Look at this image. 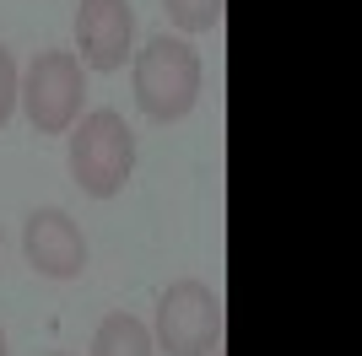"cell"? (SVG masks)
I'll return each instance as SVG.
<instances>
[{
    "label": "cell",
    "instance_id": "obj_10",
    "mask_svg": "<svg viewBox=\"0 0 362 356\" xmlns=\"http://www.w3.org/2000/svg\"><path fill=\"white\" fill-rule=\"evenodd\" d=\"M0 356H11V351H6V335H0Z\"/></svg>",
    "mask_w": 362,
    "mask_h": 356
},
{
    "label": "cell",
    "instance_id": "obj_11",
    "mask_svg": "<svg viewBox=\"0 0 362 356\" xmlns=\"http://www.w3.org/2000/svg\"><path fill=\"white\" fill-rule=\"evenodd\" d=\"M49 356H71V351H49Z\"/></svg>",
    "mask_w": 362,
    "mask_h": 356
},
{
    "label": "cell",
    "instance_id": "obj_6",
    "mask_svg": "<svg viewBox=\"0 0 362 356\" xmlns=\"http://www.w3.org/2000/svg\"><path fill=\"white\" fill-rule=\"evenodd\" d=\"M130 44H136L130 0H81L76 6V49L87 71H119Z\"/></svg>",
    "mask_w": 362,
    "mask_h": 356
},
{
    "label": "cell",
    "instance_id": "obj_1",
    "mask_svg": "<svg viewBox=\"0 0 362 356\" xmlns=\"http://www.w3.org/2000/svg\"><path fill=\"white\" fill-rule=\"evenodd\" d=\"M136 167V135L114 108H92L71 124V178L92 200H114Z\"/></svg>",
    "mask_w": 362,
    "mask_h": 356
},
{
    "label": "cell",
    "instance_id": "obj_8",
    "mask_svg": "<svg viewBox=\"0 0 362 356\" xmlns=\"http://www.w3.org/2000/svg\"><path fill=\"white\" fill-rule=\"evenodd\" d=\"M163 11L173 16V28H184V32H211V28H222L227 0H163Z\"/></svg>",
    "mask_w": 362,
    "mask_h": 356
},
{
    "label": "cell",
    "instance_id": "obj_3",
    "mask_svg": "<svg viewBox=\"0 0 362 356\" xmlns=\"http://www.w3.org/2000/svg\"><path fill=\"white\" fill-rule=\"evenodd\" d=\"M222 292L206 281H173L163 297H157V329L151 340L168 356H216L222 351Z\"/></svg>",
    "mask_w": 362,
    "mask_h": 356
},
{
    "label": "cell",
    "instance_id": "obj_7",
    "mask_svg": "<svg viewBox=\"0 0 362 356\" xmlns=\"http://www.w3.org/2000/svg\"><path fill=\"white\" fill-rule=\"evenodd\" d=\"M92 356H157V340L136 313H108L92 335Z\"/></svg>",
    "mask_w": 362,
    "mask_h": 356
},
{
    "label": "cell",
    "instance_id": "obj_9",
    "mask_svg": "<svg viewBox=\"0 0 362 356\" xmlns=\"http://www.w3.org/2000/svg\"><path fill=\"white\" fill-rule=\"evenodd\" d=\"M16 59H11V49H0V124L11 119V108H16Z\"/></svg>",
    "mask_w": 362,
    "mask_h": 356
},
{
    "label": "cell",
    "instance_id": "obj_5",
    "mask_svg": "<svg viewBox=\"0 0 362 356\" xmlns=\"http://www.w3.org/2000/svg\"><path fill=\"white\" fill-rule=\"evenodd\" d=\"M22 249H28V265L49 281H76L87 270V237L60 206L33 210L28 227H22Z\"/></svg>",
    "mask_w": 362,
    "mask_h": 356
},
{
    "label": "cell",
    "instance_id": "obj_4",
    "mask_svg": "<svg viewBox=\"0 0 362 356\" xmlns=\"http://www.w3.org/2000/svg\"><path fill=\"white\" fill-rule=\"evenodd\" d=\"M81 92H87V76H81V59L65 54V49H44L33 54V65L16 81V97L28 108L33 130L38 135H65L81 119Z\"/></svg>",
    "mask_w": 362,
    "mask_h": 356
},
{
    "label": "cell",
    "instance_id": "obj_2",
    "mask_svg": "<svg viewBox=\"0 0 362 356\" xmlns=\"http://www.w3.org/2000/svg\"><path fill=\"white\" fill-rule=\"evenodd\" d=\"M200 97V54L184 38H146V49L136 54V103L146 119L157 124H173L195 108Z\"/></svg>",
    "mask_w": 362,
    "mask_h": 356
}]
</instances>
